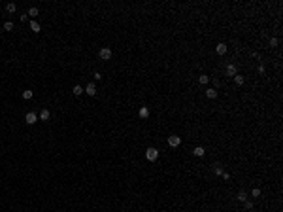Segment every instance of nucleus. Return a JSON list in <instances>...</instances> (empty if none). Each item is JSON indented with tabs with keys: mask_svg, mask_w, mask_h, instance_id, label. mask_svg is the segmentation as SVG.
<instances>
[{
	"mask_svg": "<svg viewBox=\"0 0 283 212\" xmlns=\"http://www.w3.org/2000/svg\"><path fill=\"white\" fill-rule=\"evenodd\" d=\"M145 159L151 161V163L157 161V159H159V150H157V148H147V150H145Z\"/></svg>",
	"mask_w": 283,
	"mask_h": 212,
	"instance_id": "f257e3e1",
	"label": "nucleus"
},
{
	"mask_svg": "<svg viewBox=\"0 0 283 212\" xmlns=\"http://www.w3.org/2000/svg\"><path fill=\"white\" fill-rule=\"evenodd\" d=\"M236 74H238L236 65H226V66H225V76H226V78H234Z\"/></svg>",
	"mask_w": 283,
	"mask_h": 212,
	"instance_id": "f03ea898",
	"label": "nucleus"
},
{
	"mask_svg": "<svg viewBox=\"0 0 283 212\" xmlns=\"http://www.w3.org/2000/svg\"><path fill=\"white\" fill-rule=\"evenodd\" d=\"M179 144H181V137H177V135H170L168 137V146L170 148H177Z\"/></svg>",
	"mask_w": 283,
	"mask_h": 212,
	"instance_id": "7ed1b4c3",
	"label": "nucleus"
},
{
	"mask_svg": "<svg viewBox=\"0 0 283 212\" xmlns=\"http://www.w3.org/2000/svg\"><path fill=\"white\" fill-rule=\"evenodd\" d=\"M226 51H228V46H226L225 42H219L217 46H215V53L221 55V57H223V55H226Z\"/></svg>",
	"mask_w": 283,
	"mask_h": 212,
	"instance_id": "20e7f679",
	"label": "nucleus"
},
{
	"mask_svg": "<svg viewBox=\"0 0 283 212\" xmlns=\"http://www.w3.org/2000/svg\"><path fill=\"white\" fill-rule=\"evenodd\" d=\"M83 91H85L89 97H94V95H96V85H94L93 82H89V83H87V87H83Z\"/></svg>",
	"mask_w": 283,
	"mask_h": 212,
	"instance_id": "39448f33",
	"label": "nucleus"
},
{
	"mask_svg": "<svg viewBox=\"0 0 283 212\" xmlns=\"http://www.w3.org/2000/svg\"><path fill=\"white\" fill-rule=\"evenodd\" d=\"M98 55H100L102 61H110V59H111V49H110V47H102Z\"/></svg>",
	"mask_w": 283,
	"mask_h": 212,
	"instance_id": "423d86ee",
	"label": "nucleus"
},
{
	"mask_svg": "<svg viewBox=\"0 0 283 212\" xmlns=\"http://www.w3.org/2000/svg\"><path fill=\"white\" fill-rule=\"evenodd\" d=\"M25 121H27V123H29V125H34V123H36V121H38V116H36V114H34V112H29V114H27V116H25Z\"/></svg>",
	"mask_w": 283,
	"mask_h": 212,
	"instance_id": "0eeeda50",
	"label": "nucleus"
},
{
	"mask_svg": "<svg viewBox=\"0 0 283 212\" xmlns=\"http://www.w3.org/2000/svg\"><path fill=\"white\" fill-rule=\"evenodd\" d=\"M206 99H217V89H213V87H208V89H206Z\"/></svg>",
	"mask_w": 283,
	"mask_h": 212,
	"instance_id": "6e6552de",
	"label": "nucleus"
},
{
	"mask_svg": "<svg viewBox=\"0 0 283 212\" xmlns=\"http://www.w3.org/2000/svg\"><path fill=\"white\" fill-rule=\"evenodd\" d=\"M212 167H213V174H217V176H221V174L225 173V170H223V165H221L219 161H217V163H213Z\"/></svg>",
	"mask_w": 283,
	"mask_h": 212,
	"instance_id": "1a4fd4ad",
	"label": "nucleus"
},
{
	"mask_svg": "<svg viewBox=\"0 0 283 212\" xmlns=\"http://www.w3.org/2000/svg\"><path fill=\"white\" fill-rule=\"evenodd\" d=\"M49 118H51V112L47 110V108H43V110L40 112V119H42V121H49Z\"/></svg>",
	"mask_w": 283,
	"mask_h": 212,
	"instance_id": "9d476101",
	"label": "nucleus"
},
{
	"mask_svg": "<svg viewBox=\"0 0 283 212\" xmlns=\"http://www.w3.org/2000/svg\"><path fill=\"white\" fill-rule=\"evenodd\" d=\"M138 116H140L142 119H147V118H149V108H147V106H142L140 112H138Z\"/></svg>",
	"mask_w": 283,
	"mask_h": 212,
	"instance_id": "9b49d317",
	"label": "nucleus"
},
{
	"mask_svg": "<svg viewBox=\"0 0 283 212\" xmlns=\"http://www.w3.org/2000/svg\"><path fill=\"white\" fill-rule=\"evenodd\" d=\"M198 83H202V85H208V83H210V76H208V74H200V76H198Z\"/></svg>",
	"mask_w": 283,
	"mask_h": 212,
	"instance_id": "f8f14e48",
	"label": "nucleus"
},
{
	"mask_svg": "<svg viewBox=\"0 0 283 212\" xmlns=\"http://www.w3.org/2000/svg\"><path fill=\"white\" fill-rule=\"evenodd\" d=\"M193 154L196 155V157H204L206 150H204V148H202V146H196V148H194V150H193Z\"/></svg>",
	"mask_w": 283,
	"mask_h": 212,
	"instance_id": "ddd939ff",
	"label": "nucleus"
},
{
	"mask_svg": "<svg viewBox=\"0 0 283 212\" xmlns=\"http://www.w3.org/2000/svg\"><path fill=\"white\" fill-rule=\"evenodd\" d=\"M234 83H236V85H244V83H245V78L242 74H236V76H234Z\"/></svg>",
	"mask_w": 283,
	"mask_h": 212,
	"instance_id": "4468645a",
	"label": "nucleus"
},
{
	"mask_svg": "<svg viewBox=\"0 0 283 212\" xmlns=\"http://www.w3.org/2000/svg\"><path fill=\"white\" fill-rule=\"evenodd\" d=\"M32 97H34V91H30V89L23 91V99H25V101H30Z\"/></svg>",
	"mask_w": 283,
	"mask_h": 212,
	"instance_id": "2eb2a0df",
	"label": "nucleus"
},
{
	"mask_svg": "<svg viewBox=\"0 0 283 212\" xmlns=\"http://www.w3.org/2000/svg\"><path fill=\"white\" fill-rule=\"evenodd\" d=\"M72 93H74L75 97H79V95H81V93H85V91H83V87H81V85H74V89H72Z\"/></svg>",
	"mask_w": 283,
	"mask_h": 212,
	"instance_id": "dca6fc26",
	"label": "nucleus"
},
{
	"mask_svg": "<svg viewBox=\"0 0 283 212\" xmlns=\"http://www.w3.org/2000/svg\"><path fill=\"white\" fill-rule=\"evenodd\" d=\"M244 208H245V210H253V208H255V203L247 199V201H244Z\"/></svg>",
	"mask_w": 283,
	"mask_h": 212,
	"instance_id": "f3484780",
	"label": "nucleus"
},
{
	"mask_svg": "<svg viewBox=\"0 0 283 212\" xmlns=\"http://www.w3.org/2000/svg\"><path fill=\"white\" fill-rule=\"evenodd\" d=\"M238 201H242V203H244V201H247V191H244V189H242L240 193H238Z\"/></svg>",
	"mask_w": 283,
	"mask_h": 212,
	"instance_id": "a211bd4d",
	"label": "nucleus"
},
{
	"mask_svg": "<svg viewBox=\"0 0 283 212\" xmlns=\"http://www.w3.org/2000/svg\"><path fill=\"white\" fill-rule=\"evenodd\" d=\"M30 30H32V32H40V23L30 21Z\"/></svg>",
	"mask_w": 283,
	"mask_h": 212,
	"instance_id": "6ab92c4d",
	"label": "nucleus"
},
{
	"mask_svg": "<svg viewBox=\"0 0 283 212\" xmlns=\"http://www.w3.org/2000/svg\"><path fill=\"white\" fill-rule=\"evenodd\" d=\"M15 10H17V6H15L13 2H10V4H8V6H6V11H8V13H13Z\"/></svg>",
	"mask_w": 283,
	"mask_h": 212,
	"instance_id": "aec40b11",
	"label": "nucleus"
},
{
	"mask_svg": "<svg viewBox=\"0 0 283 212\" xmlns=\"http://www.w3.org/2000/svg\"><path fill=\"white\" fill-rule=\"evenodd\" d=\"M4 30H8V32H10V30H13V23H11V21H6V23H4Z\"/></svg>",
	"mask_w": 283,
	"mask_h": 212,
	"instance_id": "412c9836",
	"label": "nucleus"
},
{
	"mask_svg": "<svg viewBox=\"0 0 283 212\" xmlns=\"http://www.w3.org/2000/svg\"><path fill=\"white\" fill-rule=\"evenodd\" d=\"M27 15H30V17H36V15H38V8H30V10L27 11Z\"/></svg>",
	"mask_w": 283,
	"mask_h": 212,
	"instance_id": "4be33fe9",
	"label": "nucleus"
},
{
	"mask_svg": "<svg viewBox=\"0 0 283 212\" xmlns=\"http://www.w3.org/2000/svg\"><path fill=\"white\" fill-rule=\"evenodd\" d=\"M251 197H261V189H259V187H253V189H251Z\"/></svg>",
	"mask_w": 283,
	"mask_h": 212,
	"instance_id": "5701e85b",
	"label": "nucleus"
},
{
	"mask_svg": "<svg viewBox=\"0 0 283 212\" xmlns=\"http://www.w3.org/2000/svg\"><path fill=\"white\" fill-rule=\"evenodd\" d=\"M277 44H280V40H277V38H270V46H272V47H276Z\"/></svg>",
	"mask_w": 283,
	"mask_h": 212,
	"instance_id": "b1692460",
	"label": "nucleus"
},
{
	"mask_svg": "<svg viewBox=\"0 0 283 212\" xmlns=\"http://www.w3.org/2000/svg\"><path fill=\"white\" fill-rule=\"evenodd\" d=\"M257 72H259V74H264V72H266L264 65H259V66H257Z\"/></svg>",
	"mask_w": 283,
	"mask_h": 212,
	"instance_id": "393cba45",
	"label": "nucleus"
},
{
	"mask_svg": "<svg viewBox=\"0 0 283 212\" xmlns=\"http://www.w3.org/2000/svg\"><path fill=\"white\" fill-rule=\"evenodd\" d=\"M219 87H221V82H219V80H213V89H219Z\"/></svg>",
	"mask_w": 283,
	"mask_h": 212,
	"instance_id": "a878e982",
	"label": "nucleus"
},
{
	"mask_svg": "<svg viewBox=\"0 0 283 212\" xmlns=\"http://www.w3.org/2000/svg\"><path fill=\"white\" fill-rule=\"evenodd\" d=\"M221 176H223V180H226V182H228V180H230V174H228V173H223Z\"/></svg>",
	"mask_w": 283,
	"mask_h": 212,
	"instance_id": "bb28decb",
	"label": "nucleus"
},
{
	"mask_svg": "<svg viewBox=\"0 0 283 212\" xmlns=\"http://www.w3.org/2000/svg\"><path fill=\"white\" fill-rule=\"evenodd\" d=\"M93 78H94V80H100V78H102V74H100V72H94Z\"/></svg>",
	"mask_w": 283,
	"mask_h": 212,
	"instance_id": "cd10ccee",
	"label": "nucleus"
},
{
	"mask_svg": "<svg viewBox=\"0 0 283 212\" xmlns=\"http://www.w3.org/2000/svg\"><path fill=\"white\" fill-rule=\"evenodd\" d=\"M19 19H21V21H23V23H25V21H27V19H29V15H27V13H23V15H21V17H19Z\"/></svg>",
	"mask_w": 283,
	"mask_h": 212,
	"instance_id": "c85d7f7f",
	"label": "nucleus"
}]
</instances>
